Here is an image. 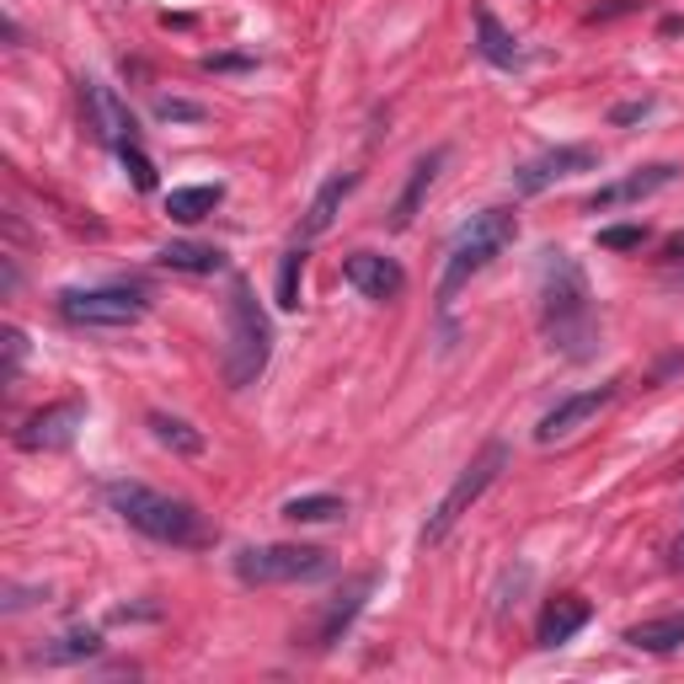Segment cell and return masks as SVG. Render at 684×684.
I'll return each instance as SVG.
<instances>
[{
	"label": "cell",
	"mask_w": 684,
	"mask_h": 684,
	"mask_svg": "<svg viewBox=\"0 0 684 684\" xmlns=\"http://www.w3.org/2000/svg\"><path fill=\"white\" fill-rule=\"evenodd\" d=\"M540 332L551 347H562L567 358H583L593 342V290L578 257L567 251H545L540 268Z\"/></svg>",
	"instance_id": "6da1fadb"
},
{
	"label": "cell",
	"mask_w": 684,
	"mask_h": 684,
	"mask_svg": "<svg viewBox=\"0 0 684 684\" xmlns=\"http://www.w3.org/2000/svg\"><path fill=\"white\" fill-rule=\"evenodd\" d=\"M102 497H107V508H113L129 530H140V535L155 540V545L198 551V545H209V540H214V530L203 524V514H198L193 503L172 497V492H155V487H145V482L118 476V482H107V487H102Z\"/></svg>",
	"instance_id": "7a4b0ae2"
},
{
	"label": "cell",
	"mask_w": 684,
	"mask_h": 684,
	"mask_svg": "<svg viewBox=\"0 0 684 684\" xmlns=\"http://www.w3.org/2000/svg\"><path fill=\"white\" fill-rule=\"evenodd\" d=\"M273 358V321L268 310L257 305V294L241 273L231 279V299H225V347H220V369H225V386L246 391Z\"/></svg>",
	"instance_id": "3957f363"
},
{
	"label": "cell",
	"mask_w": 684,
	"mask_h": 684,
	"mask_svg": "<svg viewBox=\"0 0 684 684\" xmlns=\"http://www.w3.org/2000/svg\"><path fill=\"white\" fill-rule=\"evenodd\" d=\"M519 241V214L514 209H482L460 225V236L444 257V279H439V305H455V294L465 290L482 268H492L508 246Z\"/></svg>",
	"instance_id": "277c9868"
},
{
	"label": "cell",
	"mask_w": 684,
	"mask_h": 684,
	"mask_svg": "<svg viewBox=\"0 0 684 684\" xmlns=\"http://www.w3.org/2000/svg\"><path fill=\"white\" fill-rule=\"evenodd\" d=\"M503 471H508V444L487 439V444H482V455H476V460H471L455 482H449V492L439 497V508L428 514V524H423V535H417V540H423V545H444L449 530H455V524H460V519H465L482 497H487V487L503 476Z\"/></svg>",
	"instance_id": "5b68a950"
},
{
	"label": "cell",
	"mask_w": 684,
	"mask_h": 684,
	"mask_svg": "<svg viewBox=\"0 0 684 684\" xmlns=\"http://www.w3.org/2000/svg\"><path fill=\"white\" fill-rule=\"evenodd\" d=\"M236 578L246 588L316 583V578H332V551H321V545H246V551H236Z\"/></svg>",
	"instance_id": "8992f818"
},
{
	"label": "cell",
	"mask_w": 684,
	"mask_h": 684,
	"mask_svg": "<svg viewBox=\"0 0 684 684\" xmlns=\"http://www.w3.org/2000/svg\"><path fill=\"white\" fill-rule=\"evenodd\" d=\"M145 294L140 290H118V284H102V290H64L59 294V316L70 327H97V332H118V327H134L145 321Z\"/></svg>",
	"instance_id": "52a82bcc"
},
{
	"label": "cell",
	"mask_w": 684,
	"mask_h": 684,
	"mask_svg": "<svg viewBox=\"0 0 684 684\" xmlns=\"http://www.w3.org/2000/svg\"><path fill=\"white\" fill-rule=\"evenodd\" d=\"M593 166H599V150H588V145L540 150L524 166H514V193L535 198V193H545V188H556V182H567V177H578V172H593Z\"/></svg>",
	"instance_id": "ba28073f"
},
{
	"label": "cell",
	"mask_w": 684,
	"mask_h": 684,
	"mask_svg": "<svg viewBox=\"0 0 684 684\" xmlns=\"http://www.w3.org/2000/svg\"><path fill=\"white\" fill-rule=\"evenodd\" d=\"M86 423V401L81 396H64V401H49L44 412H33L22 428H16V444L27 455H54V449H70L75 434Z\"/></svg>",
	"instance_id": "9c48e42d"
},
{
	"label": "cell",
	"mask_w": 684,
	"mask_h": 684,
	"mask_svg": "<svg viewBox=\"0 0 684 684\" xmlns=\"http://www.w3.org/2000/svg\"><path fill=\"white\" fill-rule=\"evenodd\" d=\"M684 166L674 161H652V166H641V172H626V177H615V182H604V188H593L583 203V214H610V209H626V203H641V198L663 193L669 182H680Z\"/></svg>",
	"instance_id": "30bf717a"
},
{
	"label": "cell",
	"mask_w": 684,
	"mask_h": 684,
	"mask_svg": "<svg viewBox=\"0 0 684 684\" xmlns=\"http://www.w3.org/2000/svg\"><path fill=\"white\" fill-rule=\"evenodd\" d=\"M615 401V380H604V386H588V391H573V396H562L545 417L535 423V444H562V439H573L583 423H593L604 406Z\"/></svg>",
	"instance_id": "8fae6325"
},
{
	"label": "cell",
	"mask_w": 684,
	"mask_h": 684,
	"mask_svg": "<svg viewBox=\"0 0 684 684\" xmlns=\"http://www.w3.org/2000/svg\"><path fill=\"white\" fill-rule=\"evenodd\" d=\"M81 118H86V129H92V140H102V145L123 150L129 140H140L134 129V113L118 102V92H107L102 81H81Z\"/></svg>",
	"instance_id": "7c38bea8"
},
{
	"label": "cell",
	"mask_w": 684,
	"mask_h": 684,
	"mask_svg": "<svg viewBox=\"0 0 684 684\" xmlns=\"http://www.w3.org/2000/svg\"><path fill=\"white\" fill-rule=\"evenodd\" d=\"M342 279L364 299H375V305H391L406 290V268L396 257H386V251H347L342 257Z\"/></svg>",
	"instance_id": "4fadbf2b"
},
{
	"label": "cell",
	"mask_w": 684,
	"mask_h": 684,
	"mask_svg": "<svg viewBox=\"0 0 684 684\" xmlns=\"http://www.w3.org/2000/svg\"><path fill=\"white\" fill-rule=\"evenodd\" d=\"M380 588V573H358V578H347V583L332 593V604L321 610V626H316V652H327V647H338L342 636H347V626L364 615V604H369V593Z\"/></svg>",
	"instance_id": "5bb4252c"
},
{
	"label": "cell",
	"mask_w": 684,
	"mask_h": 684,
	"mask_svg": "<svg viewBox=\"0 0 684 684\" xmlns=\"http://www.w3.org/2000/svg\"><path fill=\"white\" fill-rule=\"evenodd\" d=\"M449 161V150L434 145L428 155H417L412 161V172H406V182H401V193L391 203V231H406L417 214H423V203H428V188L439 182V166Z\"/></svg>",
	"instance_id": "9a60e30c"
},
{
	"label": "cell",
	"mask_w": 684,
	"mask_h": 684,
	"mask_svg": "<svg viewBox=\"0 0 684 684\" xmlns=\"http://www.w3.org/2000/svg\"><path fill=\"white\" fill-rule=\"evenodd\" d=\"M358 188V177L353 172H332L321 188H316V198H310V209H305V225H299V236L305 241H316V236H327L332 225H338V214H342V198Z\"/></svg>",
	"instance_id": "2e32d148"
},
{
	"label": "cell",
	"mask_w": 684,
	"mask_h": 684,
	"mask_svg": "<svg viewBox=\"0 0 684 684\" xmlns=\"http://www.w3.org/2000/svg\"><path fill=\"white\" fill-rule=\"evenodd\" d=\"M97 652H102L97 626H70V632H59L54 641L33 647L27 663H49V669H59V663H86V658H97Z\"/></svg>",
	"instance_id": "e0dca14e"
},
{
	"label": "cell",
	"mask_w": 684,
	"mask_h": 684,
	"mask_svg": "<svg viewBox=\"0 0 684 684\" xmlns=\"http://www.w3.org/2000/svg\"><path fill=\"white\" fill-rule=\"evenodd\" d=\"M588 599L583 593H562V599H551L545 604V615H540V647H562V641H573V636L588 626Z\"/></svg>",
	"instance_id": "ac0fdd59"
},
{
	"label": "cell",
	"mask_w": 684,
	"mask_h": 684,
	"mask_svg": "<svg viewBox=\"0 0 684 684\" xmlns=\"http://www.w3.org/2000/svg\"><path fill=\"white\" fill-rule=\"evenodd\" d=\"M476 54L497 64V70H519L524 64V49H519V38L492 16V5H476Z\"/></svg>",
	"instance_id": "d6986e66"
},
{
	"label": "cell",
	"mask_w": 684,
	"mask_h": 684,
	"mask_svg": "<svg viewBox=\"0 0 684 684\" xmlns=\"http://www.w3.org/2000/svg\"><path fill=\"white\" fill-rule=\"evenodd\" d=\"M155 257H161V268H172V273H220V268H225V251H220V246H203V241H166Z\"/></svg>",
	"instance_id": "ffe728a7"
},
{
	"label": "cell",
	"mask_w": 684,
	"mask_h": 684,
	"mask_svg": "<svg viewBox=\"0 0 684 684\" xmlns=\"http://www.w3.org/2000/svg\"><path fill=\"white\" fill-rule=\"evenodd\" d=\"M145 423H150V434H155V444H166L172 455H188V460H193V455H203V449H209L203 428H193L188 417H172V412H150Z\"/></svg>",
	"instance_id": "44dd1931"
},
{
	"label": "cell",
	"mask_w": 684,
	"mask_h": 684,
	"mask_svg": "<svg viewBox=\"0 0 684 684\" xmlns=\"http://www.w3.org/2000/svg\"><path fill=\"white\" fill-rule=\"evenodd\" d=\"M279 514L290 524H338V519H347V503L332 492H305V497H290Z\"/></svg>",
	"instance_id": "7402d4cb"
},
{
	"label": "cell",
	"mask_w": 684,
	"mask_h": 684,
	"mask_svg": "<svg viewBox=\"0 0 684 684\" xmlns=\"http://www.w3.org/2000/svg\"><path fill=\"white\" fill-rule=\"evenodd\" d=\"M626 647H636V652H680V647H684V615L641 621V626L626 632Z\"/></svg>",
	"instance_id": "603a6c76"
},
{
	"label": "cell",
	"mask_w": 684,
	"mask_h": 684,
	"mask_svg": "<svg viewBox=\"0 0 684 684\" xmlns=\"http://www.w3.org/2000/svg\"><path fill=\"white\" fill-rule=\"evenodd\" d=\"M220 198H225L220 182H214V188H172V193H166V214H172L177 225H198V220H209V214L220 209Z\"/></svg>",
	"instance_id": "cb8c5ba5"
},
{
	"label": "cell",
	"mask_w": 684,
	"mask_h": 684,
	"mask_svg": "<svg viewBox=\"0 0 684 684\" xmlns=\"http://www.w3.org/2000/svg\"><path fill=\"white\" fill-rule=\"evenodd\" d=\"M299 284H305V246H290L284 251V262H279V310H299Z\"/></svg>",
	"instance_id": "d4e9b609"
},
{
	"label": "cell",
	"mask_w": 684,
	"mask_h": 684,
	"mask_svg": "<svg viewBox=\"0 0 684 684\" xmlns=\"http://www.w3.org/2000/svg\"><path fill=\"white\" fill-rule=\"evenodd\" d=\"M155 118H161V123H203L209 107H203V102H188V97H155Z\"/></svg>",
	"instance_id": "484cf974"
},
{
	"label": "cell",
	"mask_w": 684,
	"mask_h": 684,
	"mask_svg": "<svg viewBox=\"0 0 684 684\" xmlns=\"http://www.w3.org/2000/svg\"><path fill=\"white\" fill-rule=\"evenodd\" d=\"M118 155H123V166H129L134 188H140V193H155V161L145 155V145H140V140H129V145L118 150Z\"/></svg>",
	"instance_id": "4316f807"
},
{
	"label": "cell",
	"mask_w": 684,
	"mask_h": 684,
	"mask_svg": "<svg viewBox=\"0 0 684 684\" xmlns=\"http://www.w3.org/2000/svg\"><path fill=\"white\" fill-rule=\"evenodd\" d=\"M599 246H604V251H641V246H647V225H604V231H599Z\"/></svg>",
	"instance_id": "83f0119b"
},
{
	"label": "cell",
	"mask_w": 684,
	"mask_h": 684,
	"mask_svg": "<svg viewBox=\"0 0 684 684\" xmlns=\"http://www.w3.org/2000/svg\"><path fill=\"white\" fill-rule=\"evenodd\" d=\"M203 70H214V75H251V70H257V54H209Z\"/></svg>",
	"instance_id": "f1b7e54d"
},
{
	"label": "cell",
	"mask_w": 684,
	"mask_h": 684,
	"mask_svg": "<svg viewBox=\"0 0 684 684\" xmlns=\"http://www.w3.org/2000/svg\"><path fill=\"white\" fill-rule=\"evenodd\" d=\"M652 107H658V102H652V97L621 102V107H610V123H615V129H626V123H641V118H647Z\"/></svg>",
	"instance_id": "f546056e"
},
{
	"label": "cell",
	"mask_w": 684,
	"mask_h": 684,
	"mask_svg": "<svg viewBox=\"0 0 684 684\" xmlns=\"http://www.w3.org/2000/svg\"><path fill=\"white\" fill-rule=\"evenodd\" d=\"M22 353H27V338L11 327V332H5V380H16V369H22Z\"/></svg>",
	"instance_id": "4dcf8cb0"
},
{
	"label": "cell",
	"mask_w": 684,
	"mask_h": 684,
	"mask_svg": "<svg viewBox=\"0 0 684 684\" xmlns=\"http://www.w3.org/2000/svg\"><path fill=\"white\" fill-rule=\"evenodd\" d=\"M161 610L155 604H123V610H113V621H155Z\"/></svg>",
	"instance_id": "1f68e13d"
},
{
	"label": "cell",
	"mask_w": 684,
	"mask_h": 684,
	"mask_svg": "<svg viewBox=\"0 0 684 684\" xmlns=\"http://www.w3.org/2000/svg\"><path fill=\"white\" fill-rule=\"evenodd\" d=\"M658 262H669V268H684V231L663 241V257H658Z\"/></svg>",
	"instance_id": "d6a6232c"
},
{
	"label": "cell",
	"mask_w": 684,
	"mask_h": 684,
	"mask_svg": "<svg viewBox=\"0 0 684 684\" xmlns=\"http://www.w3.org/2000/svg\"><path fill=\"white\" fill-rule=\"evenodd\" d=\"M680 284H684V268H680Z\"/></svg>",
	"instance_id": "836d02e7"
}]
</instances>
